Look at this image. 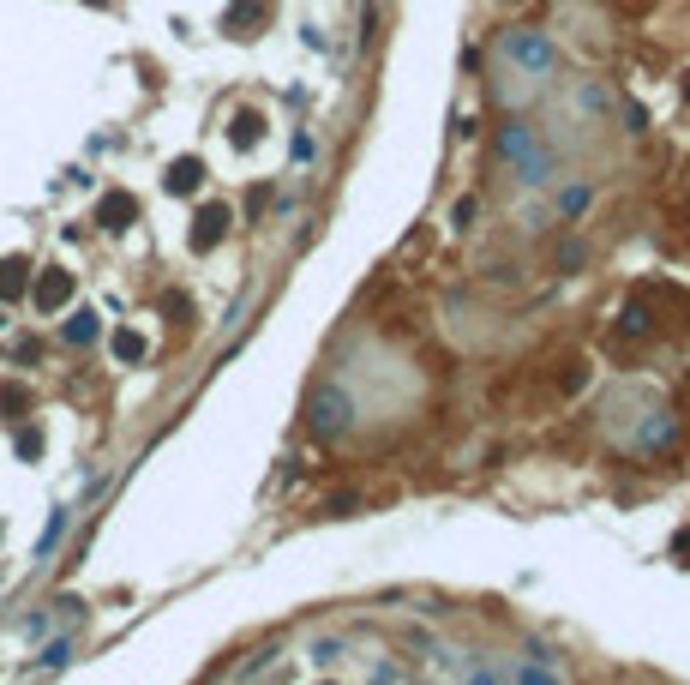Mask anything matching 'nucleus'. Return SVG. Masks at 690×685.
<instances>
[{"label":"nucleus","mask_w":690,"mask_h":685,"mask_svg":"<svg viewBox=\"0 0 690 685\" xmlns=\"http://www.w3.org/2000/svg\"><path fill=\"white\" fill-rule=\"evenodd\" d=\"M115 355L120 361H144V337L138 331H115Z\"/></svg>","instance_id":"obj_15"},{"label":"nucleus","mask_w":690,"mask_h":685,"mask_svg":"<svg viewBox=\"0 0 690 685\" xmlns=\"http://www.w3.org/2000/svg\"><path fill=\"white\" fill-rule=\"evenodd\" d=\"M558 204H565V211H571V217H576V211L589 204V193H582V186H565V193H558Z\"/></svg>","instance_id":"obj_17"},{"label":"nucleus","mask_w":690,"mask_h":685,"mask_svg":"<svg viewBox=\"0 0 690 685\" xmlns=\"http://www.w3.org/2000/svg\"><path fill=\"white\" fill-rule=\"evenodd\" d=\"M649 313H643V301H631V307H625V319H618V337H643V331H649Z\"/></svg>","instance_id":"obj_14"},{"label":"nucleus","mask_w":690,"mask_h":685,"mask_svg":"<svg viewBox=\"0 0 690 685\" xmlns=\"http://www.w3.org/2000/svg\"><path fill=\"white\" fill-rule=\"evenodd\" d=\"M24 409H30V397H24V385H0V415H6V421H19Z\"/></svg>","instance_id":"obj_13"},{"label":"nucleus","mask_w":690,"mask_h":685,"mask_svg":"<svg viewBox=\"0 0 690 685\" xmlns=\"http://www.w3.org/2000/svg\"><path fill=\"white\" fill-rule=\"evenodd\" d=\"M19 457H42V433H37V427H24V433H19Z\"/></svg>","instance_id":"obj_16"},{"label":"nucleus","mask_w":690,"mask_h":685,"mask_svg":"<svg viewBox=\"0 0 690 685\" xmlns=\"http://www.w3.org/2000/svg\"><path fill=\"white\" fill-rule=\"evenodd\" d=\"M336 655H349V644H342V637H313V667L336 673Z\"/></svg>","instance_id":"obj_11"},{"label":"nucleus","mask_w":690,"mask_h":685,"mask_svg":"<svg viewBox=\"0 0 690 685\" xmlns=\"http://www.w3.org/2000/svg\"><path fill=\"white\" fill-rule=\"evenodd\" d=\"M493 61L505 66V79H516L522 91H540V84L558 73V48H552L547 30H529V24H516L505 37L493 42Z\"/></svg>","instance_id":"obj_1"},{"label":"nucleus","mask_w":690,"mask_h":685,"mask_svg":"<svg viewBox=\"0 0 690 685\" xmlns=\"http://www.w3.org/2000/svg\"><path fill=\"white\" fill-rule=\"evenodd\" d=\"M133 217H138V199H133V193H108V199L97 204V222H102V229H133Z\"/></svg>","instance_id":"obj_8"},{"label":"nucleus","mask_w":690,"mask_h":685,"mask_svg":"<svg viewBox=\"0 0 690 685\" xmlns=\"http://www.w3.org/2000/svg\"><path fill=\"white\" fill-rule=\"evenodd\" d=\"M24 289H30V264H24V259H6V264H0V301H19Z\"/></svg>","instance_id":"obj_10"},{"label":"nucleus","mask_w":690,"mask_h":685,"mask_svg":"<svg viewBox=\"0 0 690 685\" xmlns=\"http://www.w3.org/2000/svg\"><path fill=\"white\" fill-rule=\"evenodd\" d=\"M271 19V0H229V13H222V30L229 37H258V24Z\"/></svg>","instance_id":"obj_5"},{"label":"nucleus","mask_w":690,"mask_h":685,"mask_svg":"<svg viewBox=\"0 0 690 685\" xmlns=\"http://www.w3.org/2000/svg\"><path fill=\"white\" fill-rule=\"evenodd\" d=\"M498 151H505V162H516V175H522L529 186H540L552 175V157L540 151V139H534L522 121H505V126H498Z\"/></svg>","instance_id":"obj_2"},{"label":"nucleus","mask_w":690,"mask_h":685,"mask_svg":"<svg viewBox=\"0 0 690 685\" xmlns=\"http://www.w3.org/2000/svg\"><path fill=\"white\" fill-rule=\"evenodd\" d=\"M229 222H235V211H229V204H204V211L193 217V235H186V241H193V253H211V247L229 235Z\"/></svg>","instance_id":"obj_4"},{"label":"nucleus","mask_w":690,"mask_h":685,"mask_svg":"<svg viewBox=\"0 0 690 685\" xmlns=\"http://www.w3.org/2000/svg\"><path fill=\"white\" fill-rule=\"evenodd\" d=\"M66 342H97V313H73V319H66Z\"/></svg>","instance_id":"obj_12"},{"label":"nucleus","mask_w":690,"mask_h":685,"mask_svg":"<svg viewBox=\"0 0 690 685\" xmlns=\"http://www.w3.org/2000/svg\"><path fill=\"white\" fill-rule=\"evenodd\" d=\"M66 301H73V277H66L60 264H55V271H42V277H37V307H42V313H60Z\"/></svg>","instance_id":"obj_6"},{"label":"nucleus","mask_w":690,"mask_h":685,"mask_svg":"<svg viewBox=\"0 0 690 685\" xmlns=\"http://www.w3.org/2000/svg\"><path fill=\"white\" fill-rule=\"evenodd\" d=\"M162 186H168V193H198V186H204V162H198V157H175V162H168V175H162Z\"/></svg>","instance_id":"obj_7"},{"label":"nucleus","mask_w":690,"mask_h":685,"mask_svg":"<svg viewBox=\"0 0 690 685\" xmlns=\"http://www.w3.org/2000/svg\"><path fill=\"white\" fill-rule=\"evenodd\" d=\"M349 421H355V403L342 397V385H318L313 397H306V427H313L318 439L349 433Z\"/></svg>","instance_id":"obj_3"},{"label":"nucleus","mask_w":690,"mask_h":685,"mask_svg":"<svg viewBox=\"0 0 690 685\" xmlns=\"http://www.w3.org/2000/svg\"><path fill=\"white\" fill-rule=\"evenodd\" d=\"M258 139H264V115H258V108H240L235 121H229V144H235V151H253Z\"/></svg>","instance_id":"obj_9"}]
</instances>
